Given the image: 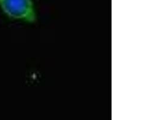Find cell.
<instances>
[{
	"label": "cell",
	"mask_w": 161,
	"mask_h": 120,
	"mask_svg": "<svg viewBox=\"0 0 161 120\" xmlns=\"http://www.w3.org/2000/svg\"><path fill=\"white\" fill-rule=\"evenodd\" d=\"M0 9L11 20L27 23L36 22L33 0H0Z\"/></svg>",
	"instance_id": "6da1fadb"
}]
</instances>
